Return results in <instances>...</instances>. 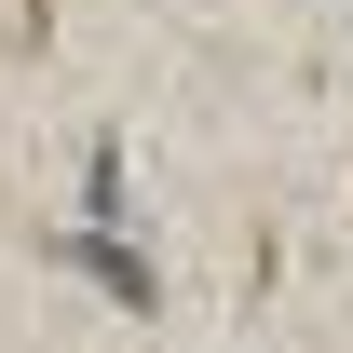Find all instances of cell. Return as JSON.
<instances>
[{
	"instance_id": "1",
	"label": "cell",
	"mask_w": 353,
	"mask_h": 353,
	"mask_svg": "<svg viewBox=\"0 0 353 353\" xmlns=\"http://www.w3.org/2000/svg\"><path fill=\"white\" fill-rule=\"evenodd\" d=\"M41 14H54V0H28V28H41Z\"/></svg>"
}]
</instances>
